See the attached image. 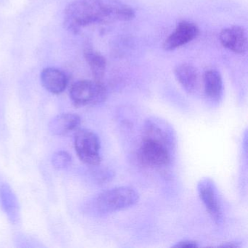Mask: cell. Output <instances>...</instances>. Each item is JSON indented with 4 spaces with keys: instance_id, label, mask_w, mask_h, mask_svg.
I'll use <instances>...</instances> for the list:
<instances>
[{
    "instance_id": "obj_1",
    "label": "cell",
    "mask_w": 248,
    "mask_h": 248,
    "mask_svg": "<svg viewBox=\"0 0 248 248\" xmlns=\"http://www.w3.org/2000/svg\"><path fill=\"white\" fill-rule=\"evenodd\" d=\"M136 16L134 10L120 0H75L64 11V25L72 31L100 23L128 21Z\"/></svg>"
},
{
    "instance_id": "obj_2",
    "label": "cell",
    "mask_w": 248,
    "mask_h": 248,
    "mask_svg": "<svg viewBox=\"0 0 248 248\" xmlns=\"http://www.w3.org/2000/svg\"><path fill=\"white\" fill-rule=\"evenodd\" d=\"M139 201V194L130 186H119L100 193L91 199L85 210L95 216H103L121 211L136 205Z\"/></svg>"
},
{
    "instance_id": "obj_3",
    "label": "cell",
    "mask_w": 248,
    "mask_h": 248,
    "mask_svg": "<svg viewBox=\"0 0 248 248\" xmlns=\"http://www.w3.org/2000/svg\"><path fill=\"white\" fill-rule=\"evenodd\" d=\"M70 98L78 107L94 105L105 101L107 89L101 81H78L71 88Z\"/></svg>"
},
{
    "instance_id": "obj_4",
    "label": "cell",
    "mask_w": 248,
    "mask_h": 248,
    "mask_svg": "<svg viewBox=\"0 0 248 248\" xmlns=\"http://www.w3.org/2000/svg\"><path fill=\"white\" fill-rule=\"evenodd\" d=\"M75 150L84 163L97 166L101 163V141L96 133L88 129L78 130L75 139Z\"/></svg>"
},
{
    "instance_id": "obj_5",
    "label": "cell",
    "mask_w": 248,
    "mask_h": 248,
    "mask_svg": "<svg viewBox=\"0 0 248 248\" xmlns=\"http://www.w3.org/2000/svg\"><path fill=\"white\" fill-rule=\"evenodd\" d=\"M172 152L163 143L143 139L139 148V157L140 162L146 166L161 168L169 165Z\"/></svg>"
},
{
    "instance_id": "obj_6",
    "label": "cell",
    "mask_w": 248,
    "mask_h": 248,
    "mask_svg": "<svg viewBox=\"0 0 248 248\" xmlns=\"http://www.w3.org/2000/svg\"><path fill=\"white\" fill-rule=\"evenodd\" d=\"M197 191L211 218L215 223L220 224L223 222V210L214 181L210 178H202L197 184Z\"/></svg>"
},
{
    "instance_id": "obj_7",
    "label": "cell",
    "mask_w": 248,
    "mask_h": 248,
    "mask_svg": "<svg viewBox=\"0 0 248 248\" xmlns=\"http://www.w3.org/2000/svg\"><path fill=\"white\" fill-rule=\"evenodd\" d=\"M143 139L163 143L172 151L176 143L172 127L168 122L158 117H150L146 120L143 125Z\"/></svg>"
},
{
    "instance_id": "obj_8",
    "label": "cell",
    "mask_w": 248,
    "mask_h": 248,
    "mask_svg": "<svg viewBox=\"0 0 248 248\" xmlns=\"http://www.w3.org/2000/svg\"><path fill=\"white\" fill-rule=\"evenodd\" d=\"M198 27L193 23L182 21L175 31L166 39L163 47L166 50H173L190 43L198 36Z\"/></svg>"
},
{
    "instance_id": "obj_9",
    "label": "cell",
    "mask_w": 248,
    "mask_h": 248,
    "mask_svg": "<svg viewBox=\"0 0 248 248\" xmlns=\"http://www.w3.org/2000/svg\"><path fill=\"white\" fill-rule=\"evenodd\" d=\"M220 43L226 48L238 54H243L248 49V37L242 27L234 26L225 29L220 32Z\"/></svg>"
},
{
    "instance_id": "obj_10",
    "label": "cell",
    "mask_w": 248,
    "mask_h": 248,
    "mask_svg": "<svg viewBox=\"0 0 248 248\" xmlns=\"http://www.w3.org/2000/svg\"><path fill=\"white\" fill-rule=\"evenodd\" d=\"M81 119L75 114H62L49 123V130L55 136H65L76 130L80 125Z\"/></svg>"
},
{
    "instance_id": "obj_11",
    "label": "cell",
    "mask_w": 248,
    "mask_h": 248,
    "mask_svg": "<svg viewBox=\"0 0 248 248\" xmlns=\"http://www.w3.org/2000/svg\"><path fill=\"white\" fill-rule=\"evenodd\" d=\"M41 82L49 92L59 94L66 89L68 79L62 71L55 68H47L41 72Z\"/></svg>"
},
{
    "instance_id": "obj_12",
    "label": "cell",
    "mask_w": 248,
    "mask_h": 248,
    "mask_svg": "<svg viewBox=\"0 0 248 248\" xmlns=\"http://www.w3.org/2000/svg\"><path fill=\"white\" fill-rule=\"evenodd\" d=\"M174 73L180 85L187 93H193L197 91L199 85V75L194 66L184 63L177 66Z\"/></svg>"
},
{
    "instance_id": "obj_13",
    "label": "cell",
    "mask_w": 248,
    "mask_h": 248,
    "mask_svg": "<svg viewBox=\"0 0 248 248\" xmlns=\"http://www.w3.org/2000/svg\"><path fill=\"white\" fill-rule=\"evenodd\" d=\"M204 92L212 101H218L223 95V84L221 75L214 69L206 71L204 75Z\"/></svg>"
},
{
    "instance_id": "obj_14",
    "label": "cell",
    "mask_w": 248,
    "mask_h": 248,
    "mask_svg": "<svg viewBox=\"0 0 248 248\" xmlns=\"http://www.w3.org/2000/svg\"><path fill=\"white\" fill-rule=\"evenodd\" d=\"M85 57L92 71L95 80L101 81L105 73L107 66L105 58L92 49H87L85 50Z\"/></svg>"
},
{
    "instance_id": "obj_15",
    "label": "cell",
    "mask_w": 248,
    "mask_h": 248,
    "mask_svg": "<svg viewBox=\"0 0 248 248\" xmlns=\"http://www.w3.org/2000/svg\"><path fill=\"white\" fill-rule=\"evenodd\" d=\"M0 197L2 198V203L6 213L11 214L13 219L15 218L17 214L16 212L18 207H17L16 200H15V197H14L11 189L7 186L2 187L0 189Z\"/></svg>"
},
{
    "instance_id": "obj_16",
    "label": "cell",
    "mask_w": 248,
    "mask_h": 248,
    "mask_svg": "<svg viewBox=\"0 0 248 248\" xmlns=\"http://www.w3.org/2000/svg\"><path fill=\"white\" fill-rule=\"evenodd\" d=\"M72 156L69 153L63 151L56 152L52 158V163L54 168L57 169H65L70 165Z\"/></svg>"
},
{
    "instance_id": "obj_17",
    "label": "cell",
    "mask_w": 248,
    "mask_h": 248,
    "mask_svg": "<svg viewBox=\"0 0 248 248\" xmlns=\"http://www.w3.org/2000/svg\"><path fill=\"white\" fill-rule=\"evenodd\" d=\"M173 248H197L199 247L198 244L195 241L188 240V239H184V240L180 241L174 245Z\"/></svg>"
},
{
    "instance_id": "obj_18",
    "label": "cell",
    "mask_w": 248,
    "mask_h": 248,
    "mask_svg": "<svg viewBox=\"0 0 248 248\" xmlns=\"http://www.w3.org/2000/svg\"><path fill=\"white\" fill-rule=\"evenodd\" d=\"M220 247H222V248H239V245H238V243H236V242H232L223 244V245H220Z\"/></svg>"
}]
</instances>
